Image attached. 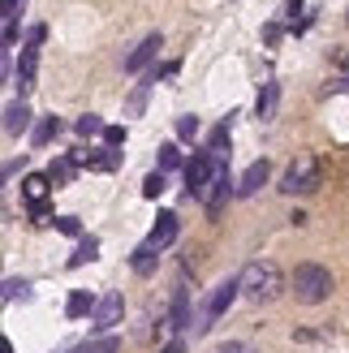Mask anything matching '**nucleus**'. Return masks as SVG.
<instances>
[{
	"instance_id": "7ed1b4c3",
	"label": "nucleus",
	"mask_w": 349,
	"mask_h": 353,
	"mask_svg": "<svg viewBox=\"0 0 349 353\" xmlns=\"http://www.w3.org/2000/svg\"><path fill=\"white\" fill-rule=\"evenodd\" d=\"M237 293H241V280L233 276V280H220V285L212 289V297H207L203 302V310L195 314V323H190V332H195V336H203V332H212V323L220 319L224 310H229L233 302H237Z\"/></svg>"
},
{
	"instance_id": "dca6fc26",
	"label": "nucleus",
	"mask_w": 349,
	"mask_h": 353,
	"mask_svg": "<svg viewBox=\"0 0 349 353\" xmlns=\"http://www.w3.org/2000/svg\"><path fill=\"white\" fill-rule=\"evenodd\" d=\"M95 259H99V237H82L78 250L69 254V268H86V263H95Z\"/></svg>"
},
{
	"instance_id": "cd10ccee",
	"label": "nucleus",
	"mask_w": 349,
	"mask_h": 353,
	"mask_svg": "<svg viewBox=\"0 0 349 353\" xmlns=\"http://www.w3.org/2000/svg\"><path fill=\"white\" fill-rule=\"evenodd\" d=\"M117 349H121L117 336H99V341H91V345H82V353H117Z\"/></svg>"
},
{
	"instance_id": "a878e982",
	"label": "nucleus",
	"mask_w": 349,
	"mask_h": 353,
	"mask_svg": "<svg viewBox=\"0 0 349 353\" xmlns=\"http://www.w3.org/2000/svg\"><path fill=\"white\" fill-rule=\"evenodd\" d=\"M164 190H168V176L164 172H151L147 181H143V199H160Z\"/></svg>"
},
{
	"instance_id": "5701e85b",
	"label": "nucleus",
	"mask_w": 349,
	"mask_h": 353,
	"mask_svg": "<svg viewBox=\"0 0 349 353\" xmlns=\"http://www.w3.org/2000/svg\"><path fill=\"white\" fill-rule=\"evenodd\" d=\"M172 168H181V151L172 147V143H164V147H160V168H155V172H164V176H168Z\"/></svg>"
},
{
	"instance_id": "1a4fd4ad",
	"label": "nucleus",
	"mask_w": 349,
	"mask_h": 353,
	"mask_svg": "<svg viewBox=\"0 0 349 353\" xmlns=\"http://www.w3.org/2000/svg\"><path fill=\"white\" fill-rule=\"evenodd\" d=\"M229 194H237V181H229V168L220 164V172H216V181H212V190H207V216H220V207H224V199Z\"/></svg>"
},
{
	"instance_id": "9b49d317",
	"label": "nucleus",
	"mask_w": 349,
	"mask_h": 353,
	"mask_svg": "<svg viewBox=\"0 0 349 353\" xmlns=\"http://www.w3.org/2000/svg\"><path fill=\"white\" fill-rule=\"evenodd\" d=\"M160 48H164V39H160V34H147V39H143V43H138V48L130 52V57H126V69H130V74H138V69H147L155 57H160Z\"/></svg>"
},
{
	"instance_id": "a211bd4d",
	"label": "nucleus",
	"mask_w": 349,
	"mask_h": 353,
	"mask_svg": "<svg viewBox=\"0 0 349 353\" xmlns=\"http://www.w3.org/2000/svg\"><path fill=\"white\" fill-rule=\"evenodd\" d=\"M147 99H151V82H138L130 99H126V117H143L147 112Z\"/></svg>"
},
{
	"instance_id": "f03ea898",
	"label": "nucleus",
	"mask_w": 349,
	"mask_h": 353,
	"mask_svg": "<svg viewBox=\"0 0 349 353\" xmlns=\"http://www.w3.org/2000/svg\"><path fill=\"white\" fill-rule=\"evenodd\" d=\"M293 297H298L302 306H319L332 297V272L319 268V263H298V272H293Z\"/></svg>"
},
{
	"instance_id": "393cba45",
	"label": "nucleus",
	"mask_w": 349,
	"mask_h": 353,
	"mask_svg": "<svg viewBox=\"0 0 349 353\" xmlns=\"http://www.w3.org/2000/svg\"><path fill=\"white\" fill-rule=\"evenodd\" d=\"M82 138H95V134H103V130H108V125H103V121L95 117V112H86V117H78V125H74Z\"/></svg>"
},
{
	"instance_id": "0eeeda50",
	"label": "nucleus",
	"mask_w": 349,
	"mask_h": 353,
	"mask_svg": "<svg viewBox=\"0 0 349 353\" xmlns=\"http://www.w3.org/2000/svg\"><path fill=\"white\" fill-rule=\"evenodd\" d=\"M34 74H39V48H22V61H17V74H13V82H17V91H22V99L34 91Z\"/></svg>"
},
{
	"instance_id": "4468645a",
	"label": "nucleus",
	"mask_w": 349,
	"mask_h": 353,
	"mask_svg": "<svg viewBox=\"0 0 349 353\" xmlns=\"http://www.w3.org/2000/svg\"><path fill=\"white\" fill-rule=\"evenodd\" d=\"M26 125H30V108H26V99H13L9 108H5V134H9V138H17Z\"/></svg>"
},
{
	"instance_id": "c9c22d12",
	"label": "nucleus",
	"mask_w": 349,
	"mask_h": 353,
	"mask_svg": "<svg viewBox=\"0 0 349 353\" xmlns=\"http://www.w3.org/2000/svg\"><path fill=\"white\" fill-rule=\"evenodd\" d=\"M220 353H250V349L241 345V341H229V345H220Z\"/></svg>"
},
{
	"instance_id": "6e6552de",
	"label": "nucleus",
	"mask_w": 349,
	"mask_h": 353,
	"mask_svg": "<svg viewBox=\"0 0 349 353\" xmlns=\"http://www.w3.org/2000/svg\"><path fill=\"white\" fill-rule=\"evenodd\" d=\"M172 241H177V216H172V211H160V220H155L151 233H147V245L151 250H168Z\"/></svg>"
},
{
	"instance_id": "412c9836",
	"label": "nucleus",
	"mask_w": 349,
	"mask_h": 353,
	"mask_svg": "<svg viewBox=\"0 0 349 353\" xmlns=\"http://www.w3.org/2000/svg\"><path fill=\"white\" fill-rule=\"evenodd\" d=\"M0 297H5V302H17V297H30V280H22V276H9L5 280V289H0Z\"/></svg>"
},
{
	"instance_id": "f8f14e48",
	"label": "nucleus",
	"mask_w": 349,
	"mask_h": 353,
	"mask_svg": "<svg viewBox=\"0 0 349 353\" xmlns=\"http://www.w3.org/2000/svg\"><path fill=\"white\" fill-rule=\"evenodd\" d=\"M195 323V314H190V289L186 285H177V293H172V310H168V332H181V327H190Z\"/></svg>"
},
{
	"instance_id": "423d86ee",
	"label": "nucleus",
	"mask_w": 349,
	"mask_h": 353,
	"mask_svg": "<svg viewBox=\"0 0 349 353\" xmlns=\"http://www.w3.org/2000/svg\"><path fill=\"white\" fill-rule=\"evenodd\" d=\"M121 319H126V297H121V293L95 297V310H91V327H95V332H108V327H117Z\"/></svg>"
},
{
	"instance_id": "4c0bfd02",
	"label": "nucleus",
	"mask_w": 349,
	"mask_h": 353,
	"mask_svg": "<svg viewBox=\"0 0 349 353\" xmlns=\"http://www.w3.org/2000/svg\"><path fill=\"white\" fill-rule=\"evenodd\" d=\"M160 353H186V345H181V341H168V345H164Z\"/></svg>"
},
{
	"instance_id": "7c9ffc66",
	"label": "nucleus",
	"mask_w": 349,
	"mask_h": 353,
	"mask_svg": "<svg viewBox=\"0 0 349 353\" xmlns=\"http://www.w3.org/2000/svg\"><path fill=\"white\" fill-rule=\"evenodd\" d=\"M0 39H5V48L17 43V17H5V30H0Z\"/></svg>"
},
{
	"instance_id": "72a5a7b5",
	"label": "nucleus",
	"mask_w": 349,
	"mask_h": 353,
	"mask_svg": "<svg viewBox=\"0 0 349 353\" xmlns=\"http://www.w3.org/2000/svg\"><path fill=\"white\" fill-rule=\"evenodd\" d=\"M306 0H285V17H293V26H298V13H302Z\"/></svg>"
},
{
	"instance_id": "c756f323",
	"label": "nucleus",
	"mask_w": 349,
	"mask_h": 353,
	"mask_svg": "<svg viewBox=\"0 0 349 353\" xmlns=\"http://www.w3.org/2000/svg\"><path fill=\"white\" fill-rule=\"evenodd\" d=\"M103 143H108L112 151H117V147H126V125H108V130H103Z\"/></svg>"
},
{
	"instance_id": "f3484780",
	"label": "nucleus",
	"mask_w": 349,
	"mask_h": 353,
	"mask_svg": "<svg viewBox=\"0 0 349 353\" xmlns=\"http://www.w3.org/2000/svg\"><path fill=\"white\" fill-rule=\"evenodd\" d=\"M130 263H134V272H138V276H151V272H155V263H160V250H151V245L143 241V245L134 250Z\"/></svg>"
},
{
	"instance_id": "473e14b6",
	"label": "nucleus",
	"mask_w": 349,
	"mask_h": 353,
	"mask_svg": "<svg viewBox=\"0 0 349 353\" xmlns=\"http://www.w3.org/2000/svg\"><path fill=\"white\" fill-rule=\"evenodd\" d=\"M0 9H5V17H17L26 9V0H0Z\"/></svg>"
},
{
	"instance_id": "4be33fe9",
	"label": "nucleus",
	"mask_w": 349,
	"mask_h": 353,
	"mask_svg": "<svg viewBox=\"0 0 349 353\" xmlns=\"http://www.w3.org/2000/svg\"><path fill=\"white\" fill-rule=\"evenodd\" d=\"M74 160H57V164H52L48 168V176H52V185H69V181H74Z\"/></svg>"
},
{
	"instance_id": "bb28decb",
	"label": "nucleus",
	"mask_w": 349,
	"mask_h": 353,
	"mask_svg": "<svg viewBox=\"0 0 349 353\" xmlns=\"http://www.w3.org/2000/svg\"><path fill=\"white\" fill-rule=\"evenodd\" d=\"M177 138L181 143H195L199 138V117H177Z\"/></svg>"
},
{
	"instance_id": "ddd939ff",
	"label": "nucleus",
	"mask_w": 349,
	"mask_h": 353,
	"mask_svg": "<svg viewBox=\"0 0 349 353\" xmlns=\"http://www.w3.org/2000/svg\"><path fill=\"white\" fill-rule=\"evenodd\" d=\"M48 190H52V176L48 172H30L26 181H22V199L30 207H39V203H48Z\"/></svg>"
},
{
	"instance_id": "b1692460",
	"label": "nucleus",
	"mask_w": 349,
	"mask_h": 353,
	"mask_svg": "<svg viewBox=\"0 0 349 353\" xmlns=\"http://www.w3.org/2000/svg\"><path fill=\"white\" fill-rule=\"evenodd\" d=\"M207 147H212V155H220V160H224V147H229V121H220V125L212 130V138H207Z\"/></svg>"
},
{
	"instance_id": "c85d7f7f",
	"label": "nucleus",
	"mask_w": 349,
	"mask_h": 353,
	"mask_svg": "<svg viewBox=\"0 0 349 353\" xmlns=\"http://www.w3.org/2000/svg\"><path fill=\"white\" fill-rule=\"evenodd\" d=\"M57 228H61L65 237H78L82 241V220L78 216H57Z\"/></svg>"
},
{
	"instance_id": "2eb2a0df",
	"label": "nucleus",
	"mask_w": 349,
	"mask_h": 353,
	"mask_svg": "<svg viewBox=\"0 0 349 353\" xmlns=\"http://www.w3.org/2000/svg\"><path fill=\"white\" fill-rule=\"evenodd\" d=\"M276 103H281V86H276V82H263V91H259V103H255L259 121H272V117H276Z\"/></svg>"
},
{
	"instance_id": "20e7f679",
	"label": "nucleus",
	"mask_w": 349,
	"mask_h": 353,
	"mask_svg": "<svg viewBox=\"0 0 349 353\" xmlns=\"http://www.w3.org/2000/svg\"><path fill=\"white\" fill-rule=\"evenodd\" d=\"M319 160L315 155H298L289 168H285V176H281V190L285 194H315L319 190Z\"/></svg>"
},
{
	"instance_id": "e433bc0d",
	"label": "nucleus",
	"mask_w": 349,
	"mask_h": 353,
	"mask_svg": "<svg viewBox=\"0 0 349 353\" xmlns=\"http://www.w3.org/2000/svg\"><path fill=\"white\" fill-rule=\"evenodd\" d=\"M281 34H285L281 26H268V30H263V39H268V43H281Z\"/></svg>"
},
{
	"instance_id": "f704fd0d",
	"label": "nucleus",
	"mask_w": 349,
	"mask_h": 353,
	"mask_svg": "<svg viewBox=\"0 0 349 353\" xmlns=\"http://www.w3.org/2000/svg\"><path fill=\"white\" fill-rule=\"evenodd\" d=\"M30 216L39 220V224H48V220H52V207H48V203H39V207H30Z\"/></svg>"
},
{
	"instance_id": "9d476101",
	"label": "nucleus",
	"mask_w": 349,
	"mask_h": 353,
	"mask_svg": "<svg viewBox=\"0 0 349 353\" xmlns=\"http://www.w3.org/2000/svg\"><path fill=\"white\" fill-rule=\"evenodd\" d=\"M268 176H272V168H268V160H255L246 172L237 176V199H250V194H259L268 185Z\"/></svg>"
},
{
	"instance_id": "aec40b11",
	"label": "nucleus",
	"mask_w": 349,
	"mask_h": 353,
	"mask_svg": "<svg viewBox=\"0 0 349 353\" xmlns=\"http://www.w3.org/2000/svg\"><path fill=\"white\" fill-rule=\"evenodd\" d=\"M61 134V117H43L39 125H34V134H30V143L34 147H43V143H52V138Z\"/></svg>"
},
{
	"instance_id": "f257e3e1",
	"label": "nucleus",
	"mask_w": 349,
	"mask_h": 353,
	"mask_svg": "<svg viewBox=\"0 0 349 353\" xmlns=\"http://www.w3.org/2000/svg\"><path fill=\"white\" fill-rule=\"evenodd\" d=\"M241 293L250 297V302H276L281 297V289H285V276H281V268H276L272 259H255V263H246L241 268Z\"/></svg>"
},
{
	"instance_id": "2f4dec72",
	"label": "nucleus",
	"mask_w": 349,
	"mask_h": 353,
	"mask_svg": "<svg viewBox=\"0 0 349 353\" xmlns=\"http://www.w3.org/2000/svg\"><path fill=\"white\" fill-rule=\"evenodd\" d=\"M43 39H48V30H43V26H30V30H26V48H39Z\"/></svg>"
},
{
	"instance_id": "39448f33",
	"label": "nucleus",
	"mask_w": 349,
	"mask_h": 353,
	"mask_svg": "<svg viewBox=\"0 0 349 353\" xmlns=\"http://www.w3.org/2000/svg\"><path fill=\"white\" fill-rule=\"evenodd\" d=\"M220 164L224 160H220V155H212V151H203V155H195V160L186 164V190H190V199H207V190H212Z\"/></svg>"
},
{
	"instance_id": "58836bf2",
	"label": "nucleus",
	"mask_w": 349,
	"mask_h": 353,
	"mask_svg": "<svg viewBox=\"0 0 349 353\" xmlns=\"http://www.w3.org/2000/svg\"><path fill=\"white\" fill-rule=\"evenodd\" d=\"M5 353H13V345H9V341H5Z\"/></svg>"
},
{
	"instance_id": "6ab92c4d",
	"label": "nucleus",
	"mask_w": 349,
	"mask_h": 353,
	"mask_svg": "<svg viewBox=\"0 0 349 353\" xmlns=\"http://www.w3.org/2000/svg\"><path fill=\"white\" fill-rule=\"evenodd\" d=\"M91 310H95V302H91V293H86V289L69 293V302H65V314H69V319H82V314H91Z\"/></svg>"
}]
</instances>
